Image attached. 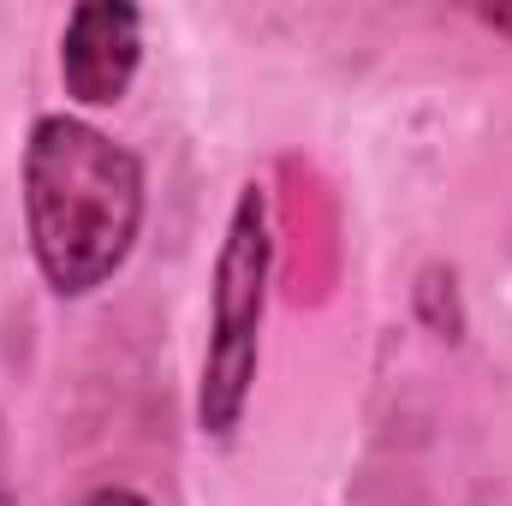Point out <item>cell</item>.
I'll return each instance as SVG.
<instances>
[{
  "label": "cell",
  "mask_w": 512,
  "mask_h": 506,
  "mask_svg": "<svg viewBox=\"0 0 512 506\" xmlns=\"http://www.w3.org/2000/svg\"><path fill=\"white\" fill-rule=\"evenodd\" d=\"M143 161L78 114H42L24 137V233L54 298L102 292L143 233Z\"/></svg>",
  "instance_id": "cell-1"
},
{
  "label": "cell",
  "mask_w": 512,
  "mask_h": 506,
  "mask_svg": "<svg viewBox=\"0 0 512 506\" xmlns=\"http://www.w3.org/2000/svg\"><path fill=\"white\" fill-rule=\"evenodd\" d=\"M268 274H274V215L268 191L245 185L227 215V239L215 251L209 286V346L197 381V429L209 441H227L245 423L262 358V316H268Z\"/></svg>",
  "instance_id": "cell-2"
},
{
  "label": "cell",
  "mask_w": 512,
  "mask_h": 506,
  "mask_svg": "<svg viewBox=\"0 0 512 506\" xmlns=\"http://www.w3.org/2000/svg\"><path fill=\"white\" fill-rule=\"evenodd\" d=\"M143 66V12L126 0H84L66 12L60 30V84L78 108L126 102Z\"/></svg>",
  "instance_id": "cell-3"
},
{
  "label": "cell",
  "mask_w": 512,
  "mask_h": 506,
  "mask_svg": "<svg viewBox=\"0 0 512 506\" xmlns=\"http://www.w3.org/2000/svg\"><path fill=\"white\" fill-rule=\"evenodd\" d=\"M411 310L435 340H465V298H459V268L453 262H429L411 286Z\"/></svg>",
  "instance_id": "cell-4"
},
{
  "label": "cell",
  "mask_w": 512,
  "mask_h": 506,
  "mask_svg": "<svg viewBox=\"0 0 512 506\" xmlns=\"http://www.w3.org/2000/svg\"><path fill=\"white\" fill-rule=\"evenodd\" d=\"M0 506H24V501H18V477H12V447H6V417H0Z\"/></svg>",
  "instance_id": "cell-5"
},
{
  "label": "cell",
  "mask_w": 512,
  "mask_h": 506,
  "mask_svg": "<svg viewBox=\"0 0 512 506\" xmlns=\"http://www.w3.org/2000/svg\"><path fill=\"white\" fill-rule=\"evenodd\" d=\"M78 506H155V501H143L137 489H96V495H84Z\"/></svg>",
  "instance_id": "cell-6"
},
{
  "label": "cell",
  "mask_w": 512,
  "mask_h": 506,
  "mask_svg": "<svg viewBox=\"0 0 512 506\" xmlns=\"http://www.w3.org/2000/svg\"><path fill=\"white\" fill-rule=\"evenodd\" d=\"M477 24L495 36H512V6H477Z\"/></svg>",
  "instance_id": "cell-7"
}]
</instances>
